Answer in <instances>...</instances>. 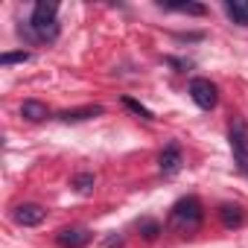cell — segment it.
<instances>
[{
  "label": "cell",
  "mask_w": 248,
  "mask_h": 248,
  "mask_svg": "<svg viewBox=\"0 0 248 248\" xmlns=\"http://www.w3.org/2000/svg\"><path fill=\"white\" fill-rule=\"evenodd\" d=\"M56 12H59V6H56V3H47V0L35 3L30 24H24V27H21V35L27 32V38H32V41H53V38L59 35Z\"/></svg>",
  "instance_id": "obj_1"
},
{
  "label": "cell",
  "mask_w": 248,
  "mask_h": 248,
  "mask_svg": "<svg viewBox=\"0 0 248 248\" xmlns=\"http://www.w3.org/2000/svg\"><path fill=\"white\" fill-rule=\"evenodd\" d=\"M170 222H172V228H175V231H184V233L196 231V228L202 225V204H199V199L187 196V199L175 202Z\"/></svg>",
  "instance_id": "obj_2"
},
{
  "label": "cell",
  "mask_w": 248,
  "mask_h": 248,
  "mask_svg": "<svg viewBox=\"0 0 248 248\" xmlns=\"http://www.w3.org/2000/svg\"><path fill=\"white\" fill-rule=\"evenodd\" d=\"M231 149H233V161L239 167V172L248 175V126H245V120H233L231 123Z\"/></svg>",
  "instance_id": "obj_3"
},
{
  "label": "cell",
  "mask_w": 248,
  "mask_h": 248,
  "mask_svg": "<svg viewBox=\"0 0 248 248\" xmlns=\"http://www.w3.org/2000/svg\"><path fill=\"white\" fill-rule=\"evenodd\" d=\"M190 96H193V102H196L199 108H204V111L216 108V102H219L216 85H213L210 79H193V82H190Z\"/></svg>",
  "instance_id": "obj_4"
},
{
  "label": "cell",
  "mask_w": 248,
  "mask_h": 248,
  "mask_svg": "<svg viewBox=\"0 0 248 248\" xmlns=\"http://www.w3.org/2000/svg\"><path fill=\"white\" fill-rule=\"evenodd\" d=\"M56 242L62 248H85L91 242V231L88 228H62L56 233Z\"/></svg>",
  "instance_id": "obj_5"
},
{
  "label": "cell",
  "mask_w": 248,
  "mask_h": 248,
  "mask_svg": "<svg viewBox=\"0 0 248 248\" xmlns=\"http://www.w3.org/2000/svg\"><path fill=\"white\" fill-rule=\"evenodd\" d=\"M44 216H47V210H44L41 204H21V207H15V222L24 225V228H35V225H41Z\"/></svg>",
  "instance_id": "obj_6"
},
{
  "label": "cell",
  "mask_w": 248,
  "mask_h": 248,
  "mask_svg": "<svg viewBox=\"0 0 248 248\" xmlns=\"http://www.w3.org/2000/svg\"><path fill=\"white\" fill-rule=\"evenodd\" d=\"M181 164H184V158H181V149H178L175 143H170V146L161 152V158H158V167H161L164 175H175V172L181 170Z\"/></svg>",
  "instance_id": "obj_7"
},
{
  "label": "cell",
  "mask_w": 248,
  "mask_h": 248,
  "mask_svg": "<svg viewBox=\"0 0 248 248\" xmlns=\"http://www.w3.org/2000/svg\"><path fill=\"white\" fill-rule=\"evenodd\" d=\"M102 114V105H85V108H73V111H62L59 120L62 123H85L91 117H99Z\"/></svg>",
  "instance_id": "obj_8"
},
{
  "label": "cell",
  "mask_w": 248,
  "mask_h": 248,
  "mask_svg": "<svg viewBox=\"0 0 248 248\" xmlns=\"http://www.w3.org/2000/svg\"><path fill=\"white\" fill-rule=\"evenodd\" d=\"M219 219H222L225 228H239L245 222V210L239 204H222L219 207Z\"/></svg>",
  "instance_id": "obj_9"
},
{
  "label": "cell",
  "mask_w": 248,
  "mask_h": 248,
  "mask_svg": "<svg viewBox=\"0 0 248 248\" xmlns=\"http://www.w3.org/2000/svg\"><path fill=\"white\" fill-rule=\"evenodd\" d=\"M21 117H27L30 123H41V120L50 117V111H47L44 102H38V99H27V102L21 105Z\"/></svg>",
  "instance_id": "obj_10"
},
{
  "label": "cell",
  "mask_w": 248,
  "mask_h": 248,
  "mask_svg": "<svg viewBox=\"0 0 248 248\" xmlns=\"http://www.w3.org/2000/svg\"><path fill=\"white\" fill-rule=\"evenodd\" d=\"M225 12L231 15L233 24L248 27V3H245V0H228V3H225Z\"/></svg>",
  "instance_id": "obj_11"
},
{
  "label": "cell",
  "mask_w": 248,
  "mask_h": 248,
  "mask_svg": "<svg viewBox=\"0 0 248 248\" xmlns=\"http://www.w3.org/2000/svg\"><path fill=\"white\" fill-rule=\"evenodd\" d=\"M93 184H96V178L91 175V172H79L76 178H73V187L82 193V196H88V193H93Z\"/></svg>",
  "instance_id": "obj_12"
},
{
  "label": "cell",
  "mask_w": 248,
  "mask_h": 248,
  "mask_svg": "<svg viewBox=\"0 0 248 248\" xmlns=\"http://www.w3.org/2000/svg\"><path fill=\"white\" fill-rule=\"evenodd\" d=\"M138 231L143 233V239H155V236L161 233V225H158L155 219H140V222H138Z\"/></svg>",
  "instance_id": "obj_13"
},
{
  "label": "cell",
  "mask_w": 248,
  "mask_h": 248,
  "mask_svg": "<svg viewBox=\"0 0 248 248\" xmlns=\"http://www.w3.org/2000/svg\"><path fill=\"white\" fill-rule=\"evenodd\" d=\"M123 105H126L129 111H135L138 117H143V120H155V114H152L149 108H143V105H140L138 99H132V96H123Z\"/></svg>",
  "instance_id": "obj_14"
},
{
  "label": "cell",
  "mask_w": 248,
  "mask_h": 248,
  "mask_svg": "<svg viewBox=\"0 0 248 248\" xmlns=\"http://www.w3.org/2000/svg\"><path fill=\"white\" fill-rule=\"evenodd\" d=\"M167 9H178V12H187V15H204V6L202 3H161Z\"/></svg>",
  "instance_id": "obj_15"
},
{
  "label": "cell",
  "mask_w": 248,
  "mask_h": 248,
  "mask_svg": "<svg viewBox=\"0 0 248 248\" xmlns=\"http://www.w3.org/2000/svg\"><path fill=\"white\" fill-rule=\"evenodd\" d=\"M18 62H30V53L18 50V53H3L0 56V64H18Z\"/></svg>",
  "instance_id": "obj_16"
},
{
  "label": "cell",
  "mask_w": 248,
  "mask_h": 248,
  "mask_svg": "<svg viewBox=\"0 0 248 248\" xmlns=\"http://www.w3.org/2000/svg\"><path fill=\"white\" fill-rule=\"evenodd\" d=\"M105 248H123V236H120V233H111V236L105 239Z\"/></svg>",
  "instance_id": "obj_17"
}]
</instances>
